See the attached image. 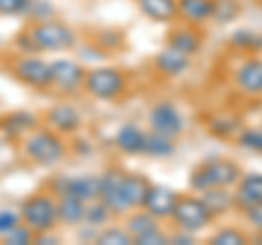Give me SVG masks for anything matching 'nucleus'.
I'll return each mask as SVG.
<instances>
[{
	"label": "nucleus",
	"instance_id": "nucleus-12",
	"mask_svg": "<svg viewBox=\"0 0 262 245\" xmlns=\"http://www.w3.org/2000/svg\"><path fill=\"white\" fill-rule=\"evenodd\" d=\"M236 88L238 92L247 96H260L262 94V59L258 57H249L247 62L241 64L236 70Z\"/></svg>",
	"mask_w": 262,
	"mask_h": 245
},
{
	"label": "nucleus",
	"instance_id": "nucleus-36",
	"mask_svg": "<svg viewBox=\"0 0 262 245\" xmlns=\"http://www.w3.org/2000/svg\"><path fill=\"white\" fill-rule=\"evenodd\" d=\"M232 44L241 46V48H260L262 46V39L258 37V33H251V31H238L234 37H232Z\"/></svg>",
	"mask_w": 262,
	"mask_h": 245
},
{
	"label": "nucleus",
	"instance_id": "nucleus-19",
	"mask_svg": "<svg viewBox=\"0 0 262 245\" xmlns=\"http://www.w3.org/2000/svg\"><path fill=\"white\" fill-rule=\"evenodd\" d=\"M144 138H146V132H142V129L138 125H134V122H127V125H122L116 132L114 142H116V147L120 151L138 156V153L144 151Z\"/></svg>",
	"mask_w": 262,
	"mask_h": 245
},
{
	"label": "nucleus",
	"instance_id": "nucleus-34",
	"mask_svg": "<svg viewBox=\"0 0 262 245\" xmlns=\"http://www.w3.org/2000/svg\"><path fill=\"white\" fill-rule=\"evenodd\" d=\"M238 145L249 151L262 153V129H243L238 134Z\"/></svg>",
	"mask_w": 262,
	"mask_h": 245
},
{
	"label": "nucleus",
	"instance_id": "nucleus-15",
	"mask_svg": "<svg viewBox=\"0 0 262 245\" xmlns=\"http://www.w3.org/2000/svg\"><path fill=\"white\" fill-rule=\"evenodd\" d=\"M149 189H151V182L144 175L125 173V179H122V201H125L127 212L136 210V208H142Z\"/></svg>",
	"mask_w": 262,
	"mask_h": 245
},
{
	"label": "nucleus",
	"instance_id": "nucleus-22",
	"mask_svg": "<svg viewBox=\"0 0 262 245\" xmlns=\"http://www.w3.org/2000/svg\"><path fill=\"white\" fill-rule=\"evenodd\" d=\"M125 228L129 230V234L134 236V239H138V236H142V234L151 232V230H158V228H160V219L153 217L149 210L136 208V210L127 217Z\"/></svg>",
	"mask_w": 262,
	"mask_h": 245
},
{
	"label": "nucleus",
	"instance_id": "nucleus-39",
	"mask_svg": "<svg viewBox=\"0 0 262 245\" xmlns=\"http://www.w3.org/2000/svg\"><path fill=\"white\" fill-rule=\"evenodd\" d=\"M243 212H245V219H247V221L253 226V230L262 232V201L256 203V206L247 208V210H243Z\"/></svg>",
	"mask_w": 262,
	"mask_h": 245
},
{
	"label": "nucleus",
	"instance_id": "nucleus-18",
	"mask_svg": "<svg viewBox=\"0 0 262 245\" xmlns=\"http://www.w3.org/2000/svg\"><path fill=\"white\" fill-rule=\"evenodd\" d=\"M177 13L190 27L212 20V0H177Z\"/></svg>",
	"mask_w": 262,
	"mask_h": 245
},
{
	"label": "nucleus",
	"instance_id": "nucleus-6",
	"mask_svg": "<svg viewBox=\"0 0 262 245\" xmlns=\"http://www.w3.org/2000/svg\"><path fill=\"white\" fill-rule=\"evenodd\" d=\"M83 88L88 94L96 96V99H118V96L127 90V77L125 72L112 66H101V68H92L85 72V81Z\"/></svg>",
	"mask_w": 262,
	"mask_h": 245
},
{
	"label": "nucleus",
	"instance_id": "nucleus-7",
	"mask_svg": "<svg viewBox=\"0 0 262 245\" xmlns=\"http://www.w3.org/2000/svg\"><path fill=\"white\" fill-rule=\"evenodd\" d=\"M13 75L18 77L22 84L37 88V90H46L53 86L51 64L39 59V57H33V55H22L13 62Z\"/></svg>",
	"mask_w": 262,
	"mask_h": 245
},
{
	"label": "nucleus",
	"instance_id": "nucleus-29",
	"mask_svg": "<svg viewBox=\"0 0 262 245\" xmlns=\"http://www.w3.org/2000/svg\"><path fill=\"white\" fill-rule=\"evenodd\" d=\"M94 241L101 245H129V243H134V236L129 234L127 228H107Z\"/></svg>",
	"mask_w": 262,
	"mask_h": 245
},
{
	"label": "nucleus",
	"instance_id": "nucleus-38",
	"mask_svg": "<svg viewBox=\"0 0 262 245\" xmlns=\"http://www.w3.org/2000/svg\"><path fill=\"white\" fill-rule=\"evenodd\" d=\"M20 215L18 212H13V210H0V234H7L11 230L13 226H18L20 223Z\"/></svg>",
	"mask_w": 262,
	"mask_h": 245
},
{
	"label": "nucleus",
	"instance_id": "nucleus-26",
	"mask_svg": "<svg viewBox=\"0 0 262 245\" xmlns=\"http://www.w3.org/2000/svg\"><path fill=\"white\" fill-rule=\"evenodd\" d=\"M241 13L238 0H212V20L219 24H229Z\"/></svg>",
	"mask_w": 262,
	"mask_h": 245
},
{
	"label": "nucleus",
	"instance_id": "nucleus-1",
	"mask_svg": "<svg viewBox=\"0 0 262 245\" xmlns=\"http://www.w3.org/2000/svg\"><path fill=\"white\" fill-rule=\"evenodd\" d=\"M241 179V167L227 158H212L201 162L194 169L190 177V186L194 191H210V189H221V186H232L238 184Z\"/></svg>",
	"mask_w": 262,
	"mask_h": 245
},
{
	"label": "nucleus",
	"instance_id": "nucleus-13",
	"mask_svg": "<svg viewBox=\"0 0 262 245\" xmlns=\"http://www.w3.org/2000/svg\"><path fill=\"white\" fill-rule=\"evenodd\" d=\"M57 193L59 195H75V197L83 201L98 199V191H101V177L96 175H81V177H68L57 182Z\"/></svg>",
	"mask_w": 262,
	"mask_h": 245
},
{
	"label": "nucleus",
	"instance_id": "nucleus-2",
	"mask_svg": "<svg viewBox=\"0 0 262 245\" xmlns=\"http://www.w3.org/2000/svg\"><path fill=\"white\" fill-rule=\"evenodd\" d=\"M22 151L31 162L42 167H53L66 158V145L59 138V134L53 129H35L27 134L22 145Z\"/></svg>",
	"mask_w": 262,
	"mask_h": 245
},
{
	"label": "nucleus",
	"instance_id": "nucleus-41",
	"mask_svg": "<svg viewBox=\"0 0 262 245\" xmlns=\"http://www.w3.org/2000/svg\"><path fill=\"white\" fill-rule=\"evenodd\" d=\"M7 138V132H5V127H3V120H0V140H5Z\"/></svg>",
	"mask_w": 262,
	"mask_h": 245
},
{
	"label": "nucleus",
	"instance_id": "nucleus-9",
	"mask_svg": "<svg viewBox=\"0 0 262 245\" xmlns=\"http://www.w3.org/2000/svg\"><path fill=\"white\" fill-rule=\"evenodd\" d=\"M149 120H151V129L158 134L164 136H170L175 138L184 132V116L173 103L168 101H160L158 105H153V110L149 114Z\"/></svg>",
	"mask_w": 262,
	"mask_h": 245
},
{
	"label": "nucleus",
	"instance_id": "nucleus-4",
	"mask_svg": "<svg viewBox=\"0 0 262 245\" xmlns=\"http://www.w3.org/2000/svg\"><path fill=\"white\" fill-rule=\"evenodd\" d=\"M35 51H66L75 44V31L68 24L59 20H44V22H33L31 29L27 31Z\"/></svg>",
	"mask_w": 262,
	"mask_h": 245
},
{
	"label": "nucleus",
	"instance_id": "nucleus-17",
	"mask_svg": "<svg viewBox=\"0 0 262 245\" xmlns=\"http://www.w3.org/2000/svg\"><path fill=\"white\" fill-rule=\"evenodd\" d=\"M188 68H190V57L173 46H166L155 57V70L164 77H182Z\"/></svg>",
	"mask_w": 262,
	"mask_h": 245
},
{
	"label": "nucleus",
	"instance_id": "nucleus-23",
	"mask_svg": "<svg viewBox=\"0 0 262 245\" xmlns=\"http://www.w3.org/2000/svg\"><path fill=\"white\" fill-rule=\"evenodd\" d=\"M201 197L206 199L208 208L212 210V215L219 217V215H225L232 208H236V199H234V193L227 191V186H221V189H210V191H203Z\"/></svg>",
	"mask_w": 262,
	"mask_h": 245
},
{
	"label": "nucleus",
	"instance_id": "nucleus-28",
	"mask_svg": "<svg viewBox=\"0 0 262 245\" xmlns=\"http://www.w3.org/2000/svg\"><path fill=\"white\" fill-rule=\"evenodd\" d=\"M241 127V118L238 116H227V114H219V116H214L210 120V132L216 134L221 138H229L234 136L236 132H238ZM241 134V132H238Z\"/></svg>",
	"mask_w": 262,
	"mask_h": 245
},
{
	"label": "nucleus",
	"instance_id": "nucleus-10",
	"mask_svg": "<svg viewBox=\"0 0 262 245\" xmlns=\"http://www.w3.org/2000/svg\"><path fill=\"white\" fill-rule=\"evenodd\" d=\"M122 179H125V171L110 169L101 175V191H98V199L112 210V215H125V201H122Z\"/></svg>",
	"mask_w": 262,
	"mask_h": 245
},
{
	"label": "nucleus",
	"instance_id": "nucleus-33",
	"mask_svg": "<svg viewBox=\"0 0 262 245\" xmlns=\"http://www.w3.org/2000/svg\"><path fill=\"white\" fill-rule=\"evenodd\" d=\"M110 217H112V210L105 206L101 199H98L96 203H92V206L85 208V219H83V221L90 223V226H103Z\"/></svg>",
	"mask_w": 262,
	"mask_h": 245
},
{
	"label": "nucleus",
	"instance_id": "nucleus-32",
	"mask_svg": "<svg viewBox=\"0 0 262 245\" xmlns=\"http://www.w3.org/2000/svg\"><path fill=\"white\" fill-rule=\"evenodd\" d=\"M24 15H29L33 22H44V20H53L55 15V7L48 0H31L29 9Z\"/></svg>",
	"mask_w": 262,
	"mask_h": 245
},
{
	"label": "nucleus",
	"instance_id": "nucleus-3",
	"mask_svg": "<svg viewBox=\"0 0 262 245\" xmlns=\"http://www.w3.org/2000/svg\"><path fill=\"white\" fill-rule=\"evenodd\" d=\"M20 217L35 234L53 232L57 221H59V217H57V199L51 193H44V191L31 195V197L22 203Z\"/></svg>",
	"mask_w": 262,
	"mask_h": 245
},
{
	"label": "nucleus",
	"instance_id": "nucleus-37",
	"mask_svg": "<svg viewBox=\"0 0 262 245\" xmlns=\"http://www.w3.org/2000/svg\"><path fill=\"white\" fill-rule=\"evenodd\" d=\"M134 243L136 245H164V243H168V236L162 232V228H158V230H151V232L134 239Z\"/></svg>",
	"mask_w": 262,
	"mask_h": 245
},
{
	"label": "nucleus",
	"instance_id": "nucleus-11",
	"mask_svg": "<svg viewBox=\"0 0 262 245\" xmlns=\"http://www.w3.org/2000/svg\"><path fill=\"white\" fill-rule=\"evenodd\" d=\"M179 201V193L173 191L170 186H162V184H151L149 193H146V199L142 203L144 210H149L153 217L162 219H170L175 212V206Z\"/></svg>",
	"mask_w": 262,
	"mask_h": 245
},
{
	"label": "nucleus",
	"instance_id": "nucleus-8",
	"mask_svg": "<svg viewBox=\"0 0 262 245\" xmlns=\"http://www.w3.org/2000/svg\"><path fill=\"white\" fill-rule=\"evenodd\" d=\"M83 66L72 59H55L51 62V75H53V86L63 94H75L83 88L85 81Z\"/></svg>",
	"mask_w": 262,
	"mask_h": 245
},
{
	"label": "nucleus",
	"instance_id": "nucleus-27",
	"mask_svg": "<svg viewBox=\"0 0 262 245\" xmlns=\"http://www.w3.org/2000/svg\"><path fill=\"white\" fill-rule=\"evenodd\" d=\"M3 127L7 132V138L9 136H18V134H24V132H31L33 127H35V118H33V114H11V116H7V120H3Z\"/></svg>",
	"mask_w": 262,
	"mask_h": 245
},
{
	"label": "nucleus",
	"instance_id": "nucleus-24",
	"mask_svg": "<svg viewBox=\"0 0 262 245\" xmlns=\"http://www.w3.org/2000/svg\"><path fill=\"white\" fill-rule=\"evenodd\" d=\"M168 46H173L177 51H182L184 55L192 57L199 53V48H201V35L196 33L192 27L177 29V31H173V35L168 37Z\"/></svg>",
	"mask_w": 262,
	"mask_h": 245
},
{
	"label": "nucleus",
	"instance_id": "nucleus-20",
	"mask_svg": "<svg viewBox=\"0 0 262 245\" xmlns=\"http://www.w3.org/2000/svg\"><path fill=\"white\" fill-rule=\"evenodd\" d=\"M85 203L88 201L75 197V195H59V199H57V217H59V221L68 226L81 223L85 219V208H88Z\"/></svg>",
	"mask_w": 262,
	"mask_h": 245
},
{
	"label": "nucleus",
	"instance_id": "nucleus-35",
	"mask_svg": "<svg viewBox=\"0 0 262 245\" xmlns=\"http://www.w3.org/2000/svg\"><path fill=\"white\" fill-rule=\"evenodd\" d=\"M31 0H0V15H24Z\"/></svg>",
	"mask_w": 262,
	"mask_h": 245
},
{
	"label": "nucleus",
	"instance_id": "nucleus-40",
	"mask_svg": "<svg viewBox=\"0 0 262 245\" xmlns=\"http://www.w3.org/2000/svg\"><path fill=\"white\" fill-rule=\"evenodd\" d=\"M168 243H175V245H190V243H192V236H190V232L179 230V234H173V236H170Z\"/></svg>",
	"mask_w": 262,
	"mask_h": 245
},
{
	"label": "nucleus",
	"instance_id": "nucleus-25",
	"mask_svg": "<svg viewBox=\"0 0 262 245\" xmlns=\"http://www.w3.org/2000/svg\"><path fill=\"white\" fill-rule=\"evenodd\" d=\"M175 153V138L170 136H164L158 132H151L146 134L144 138V151L142 156H151V158H168Z\"/></svg>",
	"mask_w": 262,
	"mask_h": 245
},
{
	"label": "nucleus",
	"instance_id": "nucleus-14",
	"mask_svg": "<svg viewBox=\"0 0 262 245\" xmlns=\"http://www.w3.org/2000/svg\"><path fill=\"white\" fill-rule=\"evenodd\" d=\"M81 114L77 108H72V105H66V103H59L55 105V108L46 114V122L48 127L53 129L57 134H72L77 132L81 127Z\"/></svg>",
	"mask_w": 262,
	"mask_h": 245
},
{
	"label": "nucleus",
	"instance_id": "nucleus-31",
	"mask_svg": "<svg viewBox=\"0 0 262 245\" xmlns=\"http://www.w3.org/2000/svg\"><path fill=\"white\" fill-rule=\"evenodd\" d=\"M5 243H9V245H29V243H35V232H33L24 221H20L18 226H13L11 230L5 234Z\"/></svg>",
	"mask_w": 262,
	"mask_h": 245
},
{
	"label": "nucleus",
	"instance_id": "nucleus-30",
	"mask_svg": "<svg viewBox=\"0 0 262 245\" xmlns=\"http://www.w3.org/2000/svg\"><path fill=\"white\" fill-rule=\"evenodd\" d=\"M212 245H243L247 243V234L243 230H236V228H221L219 232H214L210 236Z\"/></svg>",
	"mask_w": 262,
	"mask_h": 245
},
{
	"label": "nucleus",
	"instance_id": "nucleus-21",
	"mask_svg": "<svg viewBox=\"0 0 262 245\" xmlns=\"http://www.w3.org/2000/svg\"><path fill=\"white\" fill-rule=\"evenodd\" d=\"M140 11L155 22H173L179 18L177 0H138Z\"/></svg>",
	"mask_w": 262,
	"mask_h": 245
},
{
	"label": "nucleus",
	"instance_id": "nucleus-5",
	"mask_svg": "<svg viewBox=\"0 0 262 245\" xmlns=\"http://www.w3.org/2000/svg\"><path fill=\"white\" fill-rule=\"evenodd\" d=\"M170 219L175 221L179 230L194 234L203 228H208L216 217L212 215L206 199L199 197V195H179V201Z\"/></svg>",
	"mask_w": 262,
	"mask_h": 245
},
{
	"label": "nucleus",
	"instance_id": "nucleus-16",
	"mask_svg": "<svg viewBox=\"0 0 262 245\" xmlns=\"http://www.w3.org/2000/svg\"><path fill=\"white\" fill-rule=\"evenodd\" d=\"M236 206L247 210L262 201V173H249L238 179V186L234 191Z\"/></svg>",
	"mask_w": 262,
	"mask_h": 245
}]
</instances>
